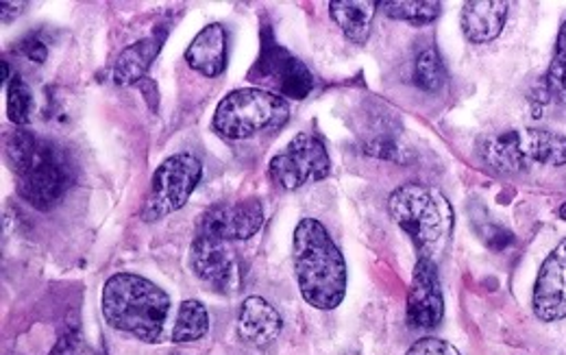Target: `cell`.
<instances>
[{"label":"cell","mask_w":566,"mask_h":355,"mask_svg":"<svg viewBox=\"0 0 566 355\" xmlns=\"http://www.w3.org/2000/svg\"><path fill=\"white\" fill-rule=\"evenodd\" d=\"M7 159L20 197L35 210H53L74 184V164L62 144L15 129L7 138Z\"/></svg>","instance_id":"cell-1"},{"label":"cell","mask_w":566,"mask_h":355,"mask_svg":"<svg viewBox=\"0 0 566 355\" xmlns=\"http://www.w3.org/2000/svg\"><path fill=\"white\" fill-rule=\"evenodd\" d=\"M292 260L301 296L316 310H336L347 296V262L329 231L314 218L294 229Z\"/></svg>","instance_id":"cell-2"},{"label":"cell","mask_w":566,"mask_h":355,"mask_svg":"<svg viewBox=\"0 0 566 355\" xmlns=\"http://www.w3.org/2000/svg\"><path fill=\"white\" fill-rule=\"evenodd\" d=\"M105 321L144 343H157L170 314V296L159 285L134 273H118L103 288Z\"/></svg>","instance_id":"cell-3"},{"label":"cell","mask_w":566,"mask_h":355,"mask_svg":"<svg viewBox=\"0 0 566 355\" xmlns=\"http://www.w3.org/2000/svg\"><path fill=\"white\" fill-rule=\"evenodd\" d=\"M482 159L503 175L527 173L534 168H558L566 164V136L549 129H510L484 138Z\"/></svg>","instance_id":"cell-4"},{"label":"cell","mask_w":566,"mask_h":355,"mask_svg":"<svg viewBox=\"0 0 566 355\" xmlns=\"http://www.w3.org/2000/svg\"><path fill=\"white\" fill-rule=\"evenodd\" d=\"M392 220L412 238L423 258L453 227L447 199L423 184H403L388 199Z\"/></svg>","instance_id":"cell-5"},{"label":"cell","mask_w":566,"mask_h":355,"mask_svg":"<svg viewBox=\"0 0 566 355\" xmlns=\"http://www.w3.org/2000/svg\"><path fill=\"white\" fill-rule=\"evenodd\" d=\"M290 118L287 101L262 87H242L227 94L213 114V129L231 140H247L277 129Z\"/></svg>","instance_id":"cell-6"},{"label":"cell","mask_w":566,"mask_h":355,"mask_svg":"<svg viewBox=\"0 0 566 355\" xmlns=\"http://www.w3.org/2000/svg\"><path fill=\"white\" fill-rule=\"evenodd\" d=\"M203 179V164L190 153L166 157L153 175L150 192L142 206V218L155 222L181 210Z\"/></svg>","instance_id":"cell-7"},{"label":"cell","mask_w":566,"mask_h":355,"mask_svg":"<svg viewBox=\"0 0 566 355\" xmlns=\"http://www.w3.org/2000/svg\"><path fill=\"white\" fill-rule=\"evenodd\" d=\"M332 170V159L323 140L312 134H298L280 150L271 164V179L283 190H298L307 184L323 181Z\"/></svg>","instance_id":"cell-8"},{"label":"cell","mask_w":566,"mask_h":355,"mask_svg":"<svg viewBox=\"0 0 566 355\" xmlns=\"http://www.w3.org/2000/svg\"><path fill=\"white\" fill-rule=\"evenodd\" d=\"M251 81L269 87V92H280L287 98H305L314 87V76L310 69L290 55L275 42H264L260 60L251 71Z\"/></svg>","instance_id":"cell-9"},{"label":"cell","mask_w":566,"mask_h":355,"mask_svg":"<svg viewBox=\"0 0 566 355\" xmlns=\"http://www.w3.org/2000/svg\"><path fill=\"white\" fill-rule=\"evenodd\" d=\"M192 273L216 292L238 288V262L229 244L206 231H199L190 251Z\"/></svg>","instance_id":"cell-10"},{"label":"cell","mask_w":566,"mask_h":355,"mask_svg":"<svg viewBox=\"0 0 566 355\" xmlns=\"http://www.w3.org/2000/svg\"><path fill=\"white\" fill-rule=\"evenodd\" d=\"M408 325L415 330H436L444 319V296L438 269L431 258H419L408 292Z\"/></svg>","instance_id":"cell-11"},{"label":"cell","mask_w":566,"mask_h":355,"mask_svg":"<svg viewBox=\"0 0 566 355\" xmlns=\"http://www.w3.org/2000/svg\"><path fill=\"white\" fill-rule=\"evenodd\" d=\"M264 225V208L258 199H244L238 203H220L206 212L201 229L224 242L249 240Z\"/></svg>","instance_id":"cell-12"},{"label":"cell","mask_w":566,"mask_h":355,"mask_svg":"<svg viewBox=\"0 0 566 355\" xmlns=\"http://www.w3.org/2000/svg\"><path fill=\"white\" fill-rule=\"evenodd\" d=\"M534 314L545 323L566 319V240L545 260L532 296Z\"/></svg>","instance_id":"cell-13"},{"label":"cell","mask_w":566,"mask_h":355,"mask_svg":"<svg viewBox=\"0 0 566 355\" xmlns=\"http://www.w3.org/2000/svg\"><path fill=\"white\" fill-rule=\"evenodd\" d=\"M280 312L262 296H249L238 312V336L258 349L273 345L282 334Z\"/></svg>","instance_id":"cell-14"},{"label":"cell","mask_w":566,"mask_h":355,"mask_svg":"<svg viewBox=\"0 0 566 355\" xmlns=\"http://www.w3.org/2000/svg\"><path fill=\"white\" fill-rule=\"evenodd\" d=\"M505 0H471L462 7V31L473 44H486L499 38L507 18Z\"/></svg>","instance_id":"cell-15"},{"label":"cell","mask_w":566,"mask_h":355,"mask_svg":"<svg viewBox=\"0 0 566 355\" xmlns=\"http://www.w3.org/2000/svg\"><path fill=\"white\" fill-rule=\"evenodd\" d=\"M186 62L203 76H218L227 66V33L220 24H208L186 51Z\"/></svg>","instance_id":"cell-16"},{"label":"cell","mask_w":566,"mask_h":355,"mask_svg":"<svg viewBox=\"0 0 566 355\" xmlns=\"http://www.w3.org/2000/svg\"><path fill=\"white\" fill-rule=\"evenodd\" d=\"M161 51V35L155 38H144L140 42H136L134 46H127L116 64H114V81L118 85H134L146 76L148 69L153 66L155 58Z\"/></svg>","instance_id":"cell-17"},{"label":"cell","mask_w":566,"mask_h":355,"mask_svg":"<svg viewBox=\"0 0 566 355\" xmlns=\"http://www.w3.org/2000/svg\"><path fill=\"white\" fill-rule=\"evenodd\" d=\"M377 7L379 2L373 0H334L329 2V13L352 42L364 44Z\"/></svg>","instance_id":"cell-18"},{"label":"cell","mask_w":566,"mask_h":355,"mask_svg":"<svg viewBox=\"0 0 566 355\" xmlns=\"http://www.w3.org/2000/svg\"><path fill=\"white\" fill-rule=\"evenodd\" d=\"M208 332H210L208 307L197 299L184 301L179 307V316L170 332L172 343H197V341H203L208 336Z\"/></svg>","instance_id":"cell-19"},{"label":"cell","mask_w":566,"mask_h":355,"mask_svg":"<svg viewBox=\"0 0 566 355\" xmlns=\"http://www.w3.org/2000/svg\"><path fill=\"white\" fill-rule=\"evenodd\" d=\"M379 9L392 20H403L415 27H424V24H431L440 15L442 2H438V0H392V2L384 0V2H379Z\"/></svg>","instance_id":"cell-20"},{"label":"cell","mask_w":566,"mask_h":355,"mask_svg":"<svg viewBox=\"0 0 566 355\" xmlns=\"http://www.w3.org/2000/svg\"><path fill=\"white\" fill-rule=\"evenodd\" d=\"M543 87H545V94L549 101L566 105V22L558 33L556 53L549 64V71L545 74Z\"/></svg>","instance_id":"cell-21"},{"label":"cell","mask_w":566,"mask_h":355,"mask_svg":"<svg viewBox=\"0 0 566 355\" xmlns=\"http://www.w3.org/2000/svg\"><path fill=\"white\" fill-rule=\"evenodd\" d=\"M447 72L436 49H423L415 64V83L423 92H438L444 85Z\"/></svg>","instance_id":"cell-22"},{"label":"cell","mask_w":566,"mask_h":355,"mask_svg":"<svg viewBox=\"0 0 566 355\" xmlns=\"http://www.w3.org/2000/svg\"><path fill=\"white\" fill-rule=\"evenodd\" d=\"M31 107H33V96L29 85L20 76H11L9 87H7V116L13 125L22 127L31 118Z\"/></svg>","instance_id":"cell-23"},{"label":"cell","mask_w":566,"mask_h":355,"mask_svg":"<svg viewBox=\"0 0 566 355\" xmlns=\"http://www.w3.org/2000/svg\"><path fill=\"white\" fill-rule=\"evenodd\" d=\"M406 355H460V352L451 343H447V341L423 338V341L415 343Z\"/></svg>","instance_id":"cell-24"},{"label":"cell","mask_w":566,"mask_h":355,"mask_svg":"<svg viewBox=\"0 0 566 355\" xmlns=\"http://www.w3.org/2000/svg\"><path fill=\"white\" fill-rule=\"evenodd\" d=\"M51 355H98L90 345H85L78 336H66L64 341L57 343V347L51 352Z\"/></svg>","instance_id":"cell-25"},{"label":"cell","mask_w":566,"mask_h":355,"mask_svg":"<svg viewBox=\"0 0 566 355\" xmlns=\"http://www.w3.org/2000/svg\"><path fill=\"white\" fill-rule=\"evenodd\" d=\"M22 53H24L29 60L38 62V64L46 62V46H44L42 42H38V40H24Z\"/></svg>","instance_id":"cell-26"},{"label":"cell","mask_w":566,"mask_h":355,"mask_svg":"<svg viewBox=\"0 0 566 355\" xmlns=\"http://www.w3.org/2000/svg\"><path fill=\"white\" fill-rule=\"evenodd\" d=\"M27 2H0V11H2V22H11L15 15H20L24 11Z\"/></svg>","instance_id":"cell-27"},{"label":"cell","mask_w":566,"mask_h":355,"mask_svg":"<svg viewBox=\"0 0 566 355\" xmlns=\"http://www.w3.org/2000/svg\"><path fill=\"white\" fill-rule=\"evenodd\" d=\"M560 218H565L566 220V203L563 206V208H560Z\"/></svg>","instance_id":"cell-28"}]
</instances>
